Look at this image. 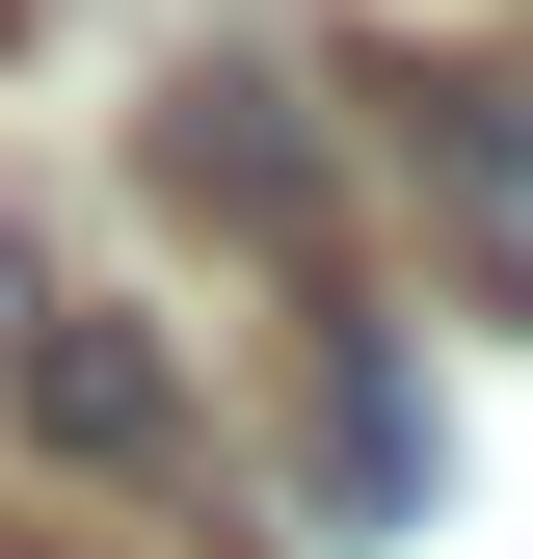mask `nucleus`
Listing matches in <instances>:
<instances>
[{
    "label": "nucleus",
    "instance_id": "nucleus-1",
    "mask_svg": "<svg viewBox=\"0 0 533 559\" xmlns=\"http://www.w3.org/2000/svg\"><path fill=\"white\" fill-rule=\"evenodd\" d=\"M161 187L320 294V133H294V81H266V53H187V81H161Z\"/></svg>",
    "mask_w": 533,
    "mask_h": 559
},
{
    "label": "nucleus",
    "instance_id": "nucleus-2",
    "mask_svg": "<svg viewBox=\"0 0 533 559\" xmlns=\"http://www.w3.org/2000/svg\"><path fill=\"white\" fill-rule=\"evenodd\" d=\"M0 373H27V427L81 453V479H187V373H161L133 320H27Z\"/></svg>",
    "mask_w": 533,
    "mask_h": 559
},
{
    "label": "nucleus",
    "instance_id": "nucleus-3",
    "mask_svg": "<svg viewBox=\"0 0 533 559\" xmlns=\"http://www.w3.org/2000/svg\"><path fill=\"white\" fill-rule=\"evenodd\" d=\"M453 133H427V214H453V266H481V320H533V81H427Z\"/></svg>",
    "mask_w": 533,
    "mask_h": 559
},
{
    "label": "nucleus",
    "instance_id": "nucleus-4",
    "mask_svg": "<svg viewBox=\"0 0 533 559\" xmlns=\"http://www.w3.org/2000/svg\"><path fill=\"white\" fill-rule=\"evenodd\" d=\"M27 320H54V294H27V240H0V346H27Z\"/></svg>",
    "mask_w": 533,
    "mask_h": 559
},
{
    "label": "nucleus",
    "instance_id": "nucleus-5",
    "mask_svg": "<svg viewBox=\"0 0 533 559\" xmlns=\"http://www.w3.org/2000/svg\"><path fill=\"white\" fill-rule=\"evenodd\" d=\"M0 27H27V0H0Z\"/></svg>",
    "mask_w": 533,
    "mask_h": 559
}]
</instances>
